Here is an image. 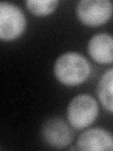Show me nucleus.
Wrapping results in <instances>:
<instances>
[{
  "label": "nucleus",
  "mask_w": 113,
  "mask_h": 151,
  "mask_svg": "<svg viewBox=\"0 0 113 151\" xmlns=\"http://www.w3.org/2000/svg\"><path fill=\"white\" fill-rule=\"evenodd\" d=\"M54 74L63 85L77 86L87 80L91 74V66L82 55L77 52H67L56 60Z\"/></svg>",
  "instance_id": "obj_1"
},
{
  "label": "nucleus",
  "mask_w": 113,
  "mask_h": 151,
  "mask_svg": "<svg viewBox=\"0 0 113 151\" xmlns=\"http://www.w3.org/2000/svg\"><path fill=\"white\" fill-rule=\"evenodd\" d=\"M99 112L97 101L89 94H78L74 97L67 109L70 125L77 129L91 126Z\"/></svg>",
  "instance_id": "obj_2"
},
{
  "label": "nucleus",
  "mask_w": 113,
  "mask_h": 151,
  "mask_svg": "<svg viewBox=\"0 0 113 151\" xmlns=\"http://www.w3.org/2000/svg\"><path fill=\"white\" fill-rule=\"evenodd\" d=\"M26 25L24 12L18 6L9 2L0 3V38L3 41L15 40L25 31Z\"/></svg>",
  "instance_id": "obj_3"
},
{
  "label": "nucleus",
  "mask_w": 113,
  "mask_h": 151,
  "mask_svg": "<svg viewBox=\"0 0 113 151\" xmlns=\"http://www.w3.org/2000/svg\"><path fill=\"white\" fill-rule=\"evenodd\" d=\"M112 13L113 7L109 0H82L77 6V15L80 22L89 27L105 24Z\"/></svg>",
  "instance_id": "obj_4"
},
{
  "label": "nucleus",
  "mask_w": 113,
  "mask_h": 151,
  "mask_svg": "<svg viewBox=\"0 0 113 151\" xmlns=\"http://www.w3.org/2000/svg\"><path fill=\"white\" fill-rule=\"evenodd\" d=\"M41 137L45 143L54 148H64L73 141V131L66 123L58 117H52L41 127Z\"/></svg>",
  "instance_id": "obj_5"
},
{
  "label": "nucleus",
  "mask_w": 113,
  "mask_h": 151,
  "mask_svg": "<svg viewBox=\"0 0 113 151\" xmlns=\"http://www.w3.org/2000/svg\"><path fill=\"white\" fill-rule=\"evenodd\" d=\"M79 150H110L113 151V134L100 127L87 129L77 140Z\"/></svg>",
  "instance_id": "obj_6"
},
{
  "label": "nucleus",
  "mask_w": 113,
  "mask_h": 151,
  "mask_svg": "<svg viewBox=\"0 0 113 151\" xmlns=\"http://www.w3.org/2000/svg\"><path fill=\"white\" fill-rule=\"evenodd\" d=\"M88 52L93 60L101 64L113 63V36L108 33H98L88 44Z\"/></svg>",
  "instance_id": "obj_7"
},
{
  "label": "nucleus",
  "mask_w": 113,
  "mask_h": 151,
  "mask_svg": "<svg viewBox=\"0 0 113 151\" xmlns=\"http://www.w3.org/2000/svg\"><path fill=\"white\" fill-rule=\"evenodd\" d=\"M97 96L102 106L113 113V68L106 71L99 80Z\"/></svg>",
  "instance_id": "obj_8"
},
{
  "label": "nucleus",
  "mask_w": 113,
  "mask_h": 151,
  "mask_svg": "<svg viewBox=\"0 0 113 151\" xmlns=\"http://www.w3.org/2000/svg\"><path fill=\"white\" fill-rule=\"evenodd\" d=\"M26 5L29 11L38 16H45L52 13L59 5L58 0H27Z\"/></svg>",
  "instance_id": "obj_9"
}]
</instances>
